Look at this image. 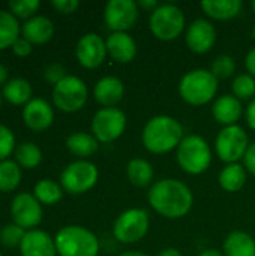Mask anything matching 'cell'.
Returning a JSON list of instances; mask_svg holds the SVG:
<instances>
[{
    "label": "cell",
    "mask_w": 255,
    "mask_h": 256,
    "mask_svg": "<svg viewBox=\"0 0 255 256\" xmlns=\"http://www.w3.org/2000/svg\"><path fill=\"white\" fill-rule=\"evenodd\" d=\"M138 10L134 0H110L104 8V22L111 32H128L135 26Z\"/></svg>",
    "instance_id": "4fadbf2b"
},
{
    "label": "cell",
    "mask_w": 255,
    "mask_h": 256,
    "mask_svg": "<svg viewBox=\"0 0 255 256\" xmlns=\"http://www.w3.org/2000/svg\"><path fill=\"white\" fill-rule=\"evenodd\" d=\"M59 256H98V237L81 225H68L59 230L54 237Z\"/></svg>",
    "instance_id": "277c9868"
},
{
    "label": "cell",
    "mask_w": 255,
    "mask_h": 256,
    "mask_svg": "<svg viewBox=\"0 0 255 256\" xmlns=\"http://www.w3.org/2000/svg\"><path fill=\"white\" fill-rule=\"evenodd\" d=\"M183 138V126L180 122L167 114L152 117L141 132L144 148L153 154H165L176 150Z\"/></svg>",
    "instance_id": "7a4b0ae2"
},
{
    "label": "cell",
    "mask_w": 255,
    "mask_h": 256,
    "mask_svg": "<svg viewBox=\"0 0 255 256\" xmlns=\"http://www.w3.org/2000/svg\"><path fill=\"white\" fill-rule=\"evenodd\" d=\"M14 160L23 168V170H35L42 162V150L38 144L32 141H24L17 146L14 152Z\"/></svg>",
    "instance_id": "f1b7e54d"
},
{
    "label": "cell",
    "mask_w": 255,
    "mask_h": 256,
    "mask_svg": "<svg viewBox=\"0 0 255 256\" xmlns=\"http://www.w3.org/2000/svg\"><path fill=\"white\" fill-rule=\"evenodd\" d=\"M63 192L62 184L51 178H42L33 188V195L42 206L59 204L63 198Z\"/></svg>",
    "instance_id": "f546056e"
},
{
    "label": "cell",
    "mask_w": 255,
    "mask_h": 256,
    "mask_svg": "<svg viewBox=\"0 0 255 256\" xmlns=\"http://www.w3.org/2000/svg\"><path fill=\"white\" fill-rule=\"evenodd\" d=\"M249 147V138L245 129L239 124L222 128L215 138V152L218 158L228 164H239L243 160Z\"/></svg>",
    "instance_id": "30bf717a"
},
{
    "label": "cell",
    "mask_w": 255,
    "mask_h": 256,
    "mask_svg": "<svg viewBox=\"0 0 255 256\" xmlns=\"http://www.w3.org/2000/svg\"><path fill=\"white\" fill-rule=\"evenodd\" d=\"M224 256H255V240L243 231H233L227 236L224 246Z\"/></svg>",
    "instance_id": "cb8c5ba5"
},
{
    "label": "cell",
    "mask_w": 255,
    "mask_h": 256,
    "mask_svg": "<svg viewBox=\"0 0 255 256\" xmlns=\"http://www.w3.org/2000/svg\"><path fill=\"white\" fill-rule=\"evenodd\" d=\"M17 148L14 132L3 123H0V162L9 159Z\"/></svg>",
    "instance_id": "d590c367"
},
{
    "label": "cell",
    "mask_w": 255,
    "mask_h": 256,
    "mask_svg": "<svg viewBox=\"0 0 255 256\" xmlns=\"http://www.w3.org/2000/svg\"><path fill=\"white\" fill-rule=\"evenodd\" d=\"M41 6L39 0H11L8 3L9 12L14 14L18 20H29L36 15L38 9Z\"/></svg>",
    "instance_id": "836d02e7"
},
{
    "label": "cell",
    "mask_w": 255,
    "mask_h": 256,
    "mask_svg": "<svg viewBox=\"0 0 255 256\" xmlns=\"http://www.w3.org/2000/svg\"><path fill=\"white\" fill-rule=\"evenodd\" d=\"M23 122L33 132L47 130L54 122V110L51 104L42 98H33L23 106Z\"/></svg>",
    "instance_id": "2e32d148"
},
{
    "label": "cell",
    "mask_w": 255,
    "mask_h": 256,
    "mask_svg": "<svg viewBox=\"0 0 255 256\" xmlns=\"http://www.w3.org/2000/svg\"><path fill=\"white\" fill-rule=\"evenodd\" d=\"M216 28L215 26L206 18L194 20L185 33L186 46L195 54H206L209 52L216 44Z\"/></svg>",
    "instance_id": "9a60e30c"
},
{
    "label": "cell",
    "mask_w": 255,
    "mask_h": 256,
    "mask_svg": "<svg viewBox=\"0 0 255 256\" xmlns=\"http://www.w3.org/2000/svg\"><path fill=\"white\" fill-rule=\"evenodd\" d=\"M176 159L186 174L200 176L212 164V148L203 136L188 135L176 148Z\"/></svg>",
    "instance_id": "5b68a950"
},
{
    "label": "cell",
    "mask_w": 255,
    "mask_h": 256,
    "mask_svg": "<svg viewBox=\"0 0 255 256\" xmlns=\"http://www.w3.org/2000/svg\"><path fill=\"white\" fill-rule=\"evenodd\" d=\"M66 75H68L66 74V69L60 63H51V64H48L44 69V78L50 84H53V86H56L57 82H60Z\"/></svg>",
    "instance_id": "8d00e7d4"
},
{
    "label": "cell",
    "mask_w": 255,
    "mask_h": 256,
    "mask_svg": "<svg viewBox=\"0 0 255 256\" xmlns=\"http://www.w3.org/2000/svg\"><path fill=\"white\" fill-rule=\"evenodd\" d=\"M21 256H56L57 249L54 238L42 230L26 231L23 242L20 244Z\"/></svg>",
    "instance_id": "e0dca14e"
},
{
    "label": "cell",
    "mask_w": 255,
    "mask_h": 256,
    "mask_svg": "<svg viewBox=\"0 0 255 256\" xmlns=\"http://www.w3.org/2000/svg\"><path fill=\"white\" fill-rule=\"evenodd\" d=\"M11 50H12V52H14L17 57H27V56H30L32 51H33V44L29 42L26 38L20 36V38L12 44Z\"/></svg>",
    "instance_id": "74e56055"
},
{
    "label": "cell",
    "mask_w": 255,
    "mask_h": 256,
    "mask_svg": "<svg viewBox=\"0 0 255 256\" xmlns=\"http://www.w3.org/2000/svg\"><path fill=\"white\" fill-rule=\"evenodd\" d=\"M245 117H246V123L248 126L255 132V98L249 102V105L246 106L245 111Z\"/></svg>",
    "instance_id": "60d3db41"
},
{
    "label": "cell",
    "mask_w": 255,
    "mask_h": 256,
    "mask_svg": "<svg viewBox=\"0 0 255 256\" xmlns=\"http://www.w3.org/2000/svg\"><path fill=\"white\" fill-rule=\"evenodd\" d=\"M23 178V168L12 159L0 162V192H14Z\"/></svg>",
    "instance_id": "4dcf8cb0"
},
{
    "label": "cell",
    "mask_w": 255,
    "mask_h": 256,
    "mask_svg": "<svg viewBox=\"0 0 255 256\" xmlns=\"http://www.w3.org/2000/svg\"><path fill=\"white\" fill-rule=\"evenodd\" d=\"M0 256H3V255H2V252H0Z\"/></svg>",
    "instance_id": "816d5d0a"
},
{
    "label": "cell",
    "mask_w": 255,
    "mask_h": 256,
    "mask_svg": "<svg viewBox=\"0 0 255 256\" xmlns=\"http://www.w3.org/2000/svg\"><path fill=\"white\" fill-rule=\"evenodd\" d=\"M2 100H3V96H2V90H0V106H2Z\"/></svg>",
    "instance_id": "681fc988"
},
{
    "label": "cell",
    "mask_w": 255,
    "mask_h": 256,
    "mask_svg": "<svg viewBox=\"0 0 255 256\" xmlns=\"http://www.w3.org/2000/svg\"><path fill=\"white\" fill-rule=\"evenodd\" d=\"M251 8H252V10H254V14H255V0L251 3Z\"/></svg>",
    "instance_id": "c3c4849f"
},
{
    "label": "cell",
    "mask_w": 255,
    "mask_h": 256,
    "mask_svg": "<svg viewBox=\"0 0 255 256\" xmlns=\"http://www.w3.org/2000/svg\"><path fill=\"white\" fill-rule=\"evenodd\" d=\"M218 78L207 69H192L186 72L179 82L180 98L192 105L203 106L215 99L218 93Z\"/></svg>",
    "instance_id": "3957f363"
},
{
    "label": "cell",
    "mask_w": 255,
    "mask_h": 256,
    "mask_svg": "<svg viewBox=\"0 0 255 256\" xmlns=\"http://www.w3.org/2000/svg\"><path fill=\"white\" fill-rule=\"evenodd\" d=\"M126 116L122 110L116 108H101L95 112L90 129L92 135L102 144H108L122 136L126 129Z\"/></svg>",
    "instance_id": "8fae6325"
},
{
    "label": "cell",
    "mask_w": 255,
    "mask_h": 256,
    "mask_svg": "<svg viewBox=\"0 0 255 256\" xmlns=\"http://www.w3.org/2000/svg\"><path fill=\"white\" fill-rule=\"evenodd\" d=\"M105 45L108 56L117 63H129L137 56V44L128 32H111Z\"/></svg>",
    "instance_id": "d6986e66"
},
{
    "label": "cell",
    "mask_w": 255,
    "mask_h": 256,
    "mask_svg": "<svg viewBox=\"0 0 255 256\" xmlns=\"http://www.w3.org/2000/svg\"><path fill=\"white\" fill-rule=\"evenodd\" d=\"M8 81H9V70L3 63H0V86L3 87Z\"/></svg>",
    "instance_id": "ee69618b"
},
{
    "label": "cell",
    "mask_w": 255,
    "mask_h": 256,
    "mask_svg": "<svg viewBox=\"0 0 255 256\" xmlns=\"http://www.w3.org/2000/svg\"><path fill=\"white\" fill-rule=\"evenodd\" d=\"M245 66H246L248 74H249V75H252V76L255 78V48H252V50L246 54Z\"/></svg>",
    "instance_id": "b9f144b4"
},
{
    "label": "cell",
    "mask_w": 255,
    "mask_h": 256,
    "mask_svg": "<svg viewBox=\"0 0 255 256\" xmlns=\"http://www.w3.org/2000/svg\"><path fill=\"white\" fill-rule=\"evenodd\" d=\"M200 8L212 20L230 21L242 12L243 3L240 0H204Z\"/></svg>",
    "instance_id": "7402d4cb"
},
{
    "label": "cell",
    "mask_w": 255,
    "mask_h": 256,
    "mask_svg": "<svg viewBox=\"0 0 255 256\" xmlns=\"http://www.w3.org/2000/svg\"><path fill=\"white\" fill-rule=\"evenodd\" d=\"M252 38H254V40H255V26H254V28H252Z\"/></svg>",
    "instance_id": "f907efd6"
},
{
    "label": "cell",
    "mask_w": 255,
    "mask_h": 256,
    "mask_svg": "<svg viewBox=\"0 0 255 256\" xmlns=\"http://www.w3.org/2000/svg\"><path fill=\"white\" fill-rule=\"evenodd\" d=\"M243 166L249 174H252L255 177V142L249 144L248 147V152L243 158Z\"/></svg>",
    "instance_id": "ab89813d"
},
{
    "label": "cell",
    "mask_w": 255,
    "mask_h": 256,
    "mask_svg": "<svg viewBox=\"0 0 255 256\" xmlns=\"http://www.w3.org/2000/svg\"><path fill=\"white\" fill-rule=\"evenodd\" d=\"M156 256H183L182 255V252L179 250V249H176V248H165V249H162L159 254Z\"/></svg>",
    "instance_id": "f6af8a7d"
},
{
    "label": "cell",
    "mask_w": 255,
    "mask_h": 256,
    "mask_svg": "<svg viewBox=\"0 0 255 256\" xmlns=\"http://www.w3.org/2000/svg\"><path fill=\"white\" fill-rule=\"evenodd\" d=\"M158 6H159V4H158L156 0H140V2H138V8L146 9V10H150V14H152Z\"/></svg>",
    "instance_id": "7bdbcfd3"
},
{
    "label": "cell",
    "mask_w": 255,
    "mask_h": 256,
    "mask_svg": "<svg viewBox=\"0 0 255 256\" xmlns=\"http://www.w3.org/2000/svg\"><path fill=\"white\" fill-rule=\"evenodd\" d=\"M26 231L15 224H8L0 230V244L6 249L20 248Z\"/></svg>",
    "instance_id": "e575fe53"
},
{
    "label": "cell",
    "mask_w": 255,
    "mask_h": 256,
    "mask_svg": "<svg viewBox=\"0 0 255 256\" xmlns=\"http://www.w3.org/2000/svg\"><path fill=\"white\" fill-rule=\"evenodd\" d=\"M117 256H149L146 255V254H143V252H140V250H126V252H122L120 255Z\"/></svg>",
    "instance_id": "7dc6e473"
},
{
    "label": "cell",
    "mask_w": 255,
    "mask_h": 256,
    "mask_svg": "<svg viewBox=\"0 0 255 256\" xmlns=\"http://www.w3.org/2000/svg\"><path fill=\"white\" fill-rule=\"evenodd\" d=\"M242 114H243L242 100H239L233 94H222L218 99H215V102L212 105L213 118L224 128L237 124Z\"/></svg>",
    "instance_id": "ffe728a7"
},
{
    "label": "cell",
    "mask_w": 255,
    "mask_h": 256,
    "mask_svg": "<svg viewBox=\"0 0 255 256\" xmlns=\"http://www.w3.org/2000/svg\"><path fill=\"white\" fill-rule=\"evenodd\" d=\"M21 26L18 18L9 10L0 9V51L11 48L20 38Z\"/></svg>",
    "instance_id": "83f0119b"
},
{
    "label": "cell",
    "mask_w": 255,
    "mask_h": 256,
    "mask_svg": "<svg viewBox=\"0 0 255 256\" xmlns=\"http://www.w3.org/2000/svg\"><path fill=\"white\" fill-rule=\"evenodd\" d=\"M21 36L33 45L47 44L54 36V22L45 15H35L21 24Z\"/></svg>",
    "instance_id": "44dd1931"
},
{
    "label": "cell",
    "mask_w": 255,
    "mask_h": 256,
    "mask_svg": "<svg viewBox=\"0 0 255 256\" xmlns=\"http://www.w3.org/2000/svg\"><path fill=\"white\" fill-rule=\"evenodd\" d=\"M51 98L57 110L72 114L83 110L89 98V90L80 76L66 75L60 82L53 86Z\"/></svg>",
    "instance_id": "52a82bcc"
},
{
    "label": "cell",
    "mask_w": 255,
    "mask_h": 256,
    "mask_svg": "<svg viewBox=\"0 0 255 256\" xmlns=\"http://www.w3.org/2000/svg\"><path fill=\"white\" fill-rule=\"evenodd\" d=\"M198 256H224V254L219 252V250H216V249H206V250H203Z\"/></svg>",
    "instance_id": "bcb514c9"
},
{
    "label": "cell",
    "mask_w": 255,
    "mask_h": 256,
    "mask_svg": "<svg viewBox=\"0 0 255 256\" xmlns=\"http://www.w3.org/2000/svg\"><path fill=\"white\" fill-rule=\"evenodd\" d=\"M107 56L108 52L105 40L98 33L90 32L83 34L75 45V57L78 63L86 69L99 68Z\"/></svg>",
    "instance_id": "5bb4252c"
},
{
    "label": "cell",
    "mask_w": 255,
    "mask_h": 256,
    "mask_svg": "<svg viewBox=\"0 0 255 256\" xmlns=\"http://www.w3.org/2000/svg\"><path fill=\"white\" fill-rule=\"evenodd\" d=\"M147 201L159 216L180 219L191 212L194 195L183 182L177 178H161L150 186Z\"/></svg>",
    "instance_id": "6da1fadb"
},
{
    "label": "cell",
    "mask_w": 255,
    "mask_h": 256,
    "mask_svg": "<svg viewBox=\"0 0 255 256\" xmlns=\"http://www.w3.org/2000/svg\"><path fill=\"white\" fill-rule=\"evenodd\" d=\"M236 60L231 57V56H227V54H221L218 56L213 62H212V66H210V72L218 78V80H227L230 76L234 75L236 72Z\"/></svg>",
    "instance_id": "d6a6232c"
},
{
    "label": "cell",
    "mask_w": 255,
    "mask_h": 256,
    "mask_svg": "<svg viewBox=\"0 0 255 256\" xmlns=\"http://www.w3.org/2000/svg\"><path fill=\"white\" fill-rule=\"evenodd\" d=\"M2 96L6 102L12 104V105H26L27 102H30L33 98V88L32 84L21 76L17 78H11L3 87H2Z\"/></svg>",
    "instance_id": "603a6c76"
},
{
    "label": "cell",
    "mask_w": 255,
    "mask_h": 256,
    "mask_svg": "<svg viewBox=\"0 0 255 256\" xmlns=\"http://www.w3.org/2000/svg\"><path fill=\"white\" fill-rule=\"evenodd\" d=\"M99 171L95 164L78 159L66 165L60 174V184L71 195H81L93 189L98 183Z\"/></svg>",
    "instance_id": "ba28073f"
},
{
    "label": "cell",
    "mask_w": 255,
    "mask_h": 256,
    "mask_svg": "<svg viewBox=\"0 0 255 256\" xmlns=\"http://www.w3.org/2000/svg\"><path fill=\"white\" fill-rule=\"evenodd\" d=\"M150 228L149 213L143 208H128L117 216L113 225V236L119 243L134 244L143 240Z\"/></svg>",
    "instance_id": "9c48e42d"
},
{
    "label": "cell",
    "mask_w": 255,
    "mask_h": 256,
    "mask_svg": "<svg viewBox=\"0 0 255 256\" xmlns=\"http://www.w3.org/2000/svg\"><path fill=\"white\" fill-rule=\"evenodd\" d=\"M185 14L173 3L159 4L149 18V28L152 34L162 42H171L177 39L185 30Z\"/></svg>",
    "instance_id": "8992f818"
},
{
    "label": "cell",
    "mask_w": 255,
    "mask_h": 256,
    "mask_svg": "<svg viewBox=\"0 0 255 256\" xmlns=\"http://www.w3.org/2000/svg\"><path fill=\"white\" fill-rule=\"evenodd\" d=\"M125 96V84L120 78L107 75L96 81L93 87L95 100L102 105V108H116Z\"/></svg>",
    "instance_id": "ac0fdd59"
},
{
    "label": "cell",
    "mask_w": 255,
    "mask_h": 256,
    "mask_svg": "<svg viewBox=\"0 0 255 256\" xmlns=\"http://www.w3.org/2000/svg\"><path fill=\"white\" fill-rule=\"evenodd\" d=\"M126 177L131 184L137 188H146L152 184L155 171L149 160L135 158V159H131L126 165Z\"/></svg>",
    "instance_id": "4316f807"
},
{
    "label": "cell",
    "mask_w": 255,
    "mask_h": 256,
    "mask_svg": "<svg viewBox=\"0 0 255 256\" xmlns=\"http://www.w3.org/2000/svg\"><path fill=\"white\" fill-rule=\"evenodd\" d=\"M51 6L60 14H72L80 8L78 0H51Z\"/></svg>",
    "instance_id": "f35d334b"
},
{
    "label": "cell",
    "mask_w": 255,
    "mask_h": 256,
    "mask_svg": "<svg viewBox=\"0 0 255 256\" xmlns=\"http://www.w3.org/2000/svg\"><path fill=\"white\" fill-rule=\"evenodd\" d=\"M66 148L77 158L80 159H86L93 156L98 148H99V141L92 135V134H86V132H75L71 134L66 141Z\"/></svg>",
    "instance_id": "d4e9b609"
},
{
    "label": "cell",
    "mask_w": 255,
    "mask_h": 256,
    "mask_svg": "<svg viewBox=\"0 0 255 256\" xmlns=\"http://www.w3.org/2000/svg\"><path fill=\"white\" fill-rule=\"evenodd\" d=\"M231 92L239 100H252L255 98V78L249 74L237 75L231 82Z\"/></svg>",
    "instance_id": "1f68e13d"
},
{
    "label": "cell",
    "mask_w": 255,
    "mask_h": 256,
    "mask_svg": "<svg viewBox=\"0 0 255 256\" xmlns=\"http://www.w3.org/2000/svg\"><path fill=\"white\" fill-rule=\"evenodd\" d=\"M12 224L18 225L24 231L36 230L42 222L44 210L42 204L30 192H18L11 201Z\"/></svg>",
    "instance_id": "7c38bea8"
},
{
    "label": "cell",
    "mask_w": 255,
    "mask_h": 256,
    "mask_svg": "<svg viewBox=\"0 0 255 256\" xmlns=\"http://www.w3.org/2000/svg\"><path fill=\"white\" fill-rule=\"evenodd\" d=\"M246 177H248V171L245 170L243 164H228L221 170L218 176V182L225 192L233 194V192H239L245 186Z\"/></svg>",
    "instance_id": "484cf974"
}]
</instances>
